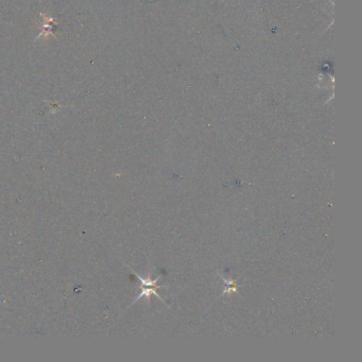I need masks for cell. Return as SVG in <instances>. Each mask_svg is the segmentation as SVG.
<instances>
[{
	"label": "cell",
	"mask_w": 362,
	"mask_h": 362,
	"mask_svg": "<svg viewBox=\"0 0 362 362\" xmlns=\"http://www.w3.org/2000/svg\"><path fill=\"white\" fill-rule=\"evenodd\" d=\"M131 271H132V273L135 276H136L137 280L140 282V288H141V292H140L139 296L136 298V300L134 301V303H136V302L138 300H140L141 298H147L148 300H150L151 296H155L156 298L160 299L164 304H166L165 301L160 297V294H158L157 291H156L157 289L163 288V286H158L157 285V282L161 280V276H157L155 280H152V278H151V273H149V275L147 277H142V276H140L139 274H137L136 272H135V271H133L132 269H131Z\"/></svg>",
	"instance_id": "1"
},
{
	"label": "cell",
	"mask_w": 362,
	"mask_h": 362,
	"mask_svg": "<svg viewBox=\"0 0 362 362\" xmlns=\"http://www.w3.org/2000/svg\"><path fill=\"white\" fill-rule=\"evenodd\" d=\"M218 275L220 276L222 278V280H223V282L225 283V289L222 292V296H224L225 293H228V294L229 293H232V292L238 293V285H237V283L235 281H234V280H230V278L228 280V278H225L220 273H218Z\"/></svg>",
	"instance_id": "2"
}]
</instances>
